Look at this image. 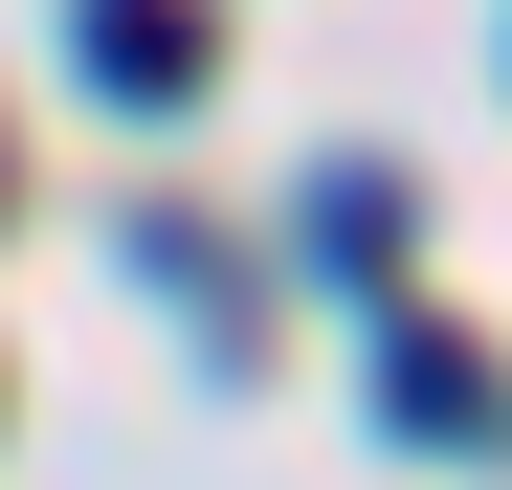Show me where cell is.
<instances>
[{"mask_svg": "<svg viewBox=\"0 0 512 490\" xmlns=\"http://www.w3.org/2000/svg\"><path fill=\"white\" fill-rule=\"evenodd\" d=\"M67 45H90L112 112H201L223 90V23H201V0H67Z\"/></svg>", "mask_w": 512, "mask_h": 490, "instance_id": "1", "label": "cell"}, {"mask_svg": "<svg viewBox=\"0 0 512 490\" xmlns=\"http://www.w3.org/2000/svg\"><path fill=\"white\" fill-rule=\"evenodd\" d=\"M312 268L379 290V268H401V179H357V156H334V179H312Z\"/></svg>", "mask_w": 512, "mask_h": 490, "instance_id": "2", "label": "cell"}, {"mask_svg": "<svg viewBox=\"0 0 512 490\" xmlns=\"http://www.w3.org/2000/svg\"><path fill=\"white\" fill-rule=\"evenodd\" d=\"M379 379H401V424H423V446H490V357H468V335H401Z\"/></svg>", "mask_w": 512, "mask_h": 490, "instance_id": "3", "label": "cell"}]
</instances>
